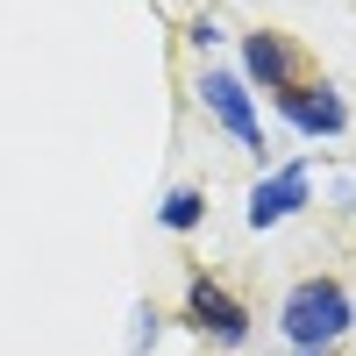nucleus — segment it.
<instances>
[{
  "mask_svg": "<svg viewBox=\"0 0 356 356\" xmlns=\"http://www.w3.org/2000/svg\"><path fill=\"white\" fill-rule=\"evenodd\" d=\"M307 200H314V171H307V164H285V171H271V178H257V186H250L243 214H250V228L264 235V228L292 221V214H300Z\"/></svg>",
  "mask_w": 356,
  "mask_h": 356,
  "instance_id": "obj_4",
  "label": "nucleus"
},
{
  "mask_svg": "<svg viewBox=\"0 0 356 356\" xmlns=\"http://www.w3.org/2000/svg\"><path fill=\"white\" fill-rule=\"evenodd\" d=\"M150 342H157V314H150V307H136V328H129V356H143Z\"/></svg>",
  "mask_w": 356,
  "mask_h": 356,
  "instance_id": "obj_8",
  "label": "nucleus"
},
{
  "mask_svg": "<svg viewBox=\"0 0 356 356\" xmlns=\"http://www.w3.org/2000/svg\"><path fill=\"white\" fill-rule=\"evenodd\" d=\"M193 43L214 50V43H221V22H214V15H193Z\"/></svg>",
  "mask_w": 356,
  "mask_h": 356,
  "instance_id": "obj_9",
  "label": "nucleus"
},
{
  "mask_svg": "<svg viewBox=\"0 0 356 356\" xmlns=\"http://www.w3.org/2000/svg\"><path fill=\"white\" fill-rule=\"evenodd\" d=\"M278 114H285L300 136H314V143H328V136L349 129V100L335 93V86H307V79L292 86V93H278Z\"/></svg>",
  "mask_w": 356,
  "mask_h": 356,
  "instance_id": "obj_5",
  "label": "nucleus"
},
{
  "mask_svg": "<svg viewBox=\"0 0 356 356\" xmlns=\"http://www.w3.org/2000/svg\"><path fill=\"white\" fill-rule=\"evenodd\" d=\"M157 221H164L171 235H193V228L207 221V193H200V186H178V193H164V207H157Z\"/></svg>",
  "mask_w": 356,
  "mask_h": 356,
  "instance_id": "obj_7",
  "label": "nucleus"
},
{
  "mask_svg": "<svg viewBox=\"0 0 356 356\" xmlns=\"http://www.w3.org/2000/svg\"><path fill=\"white\" fill-rule=\"evenodd\" d=\"M200 107L264 164V114H257V100H250V79H243V72H207V79H200Z\"/></svg>",
  "mask_w": 356,
  "mask_h": 356,
  "instance_id": "obj_2",
  "label": "nucleus"
},
{
  "mask_svg": "<svg viewBox=\"0 0 356 356\" xmlns=\"http://www.w3.org/2000/svg\"><path fill=\"white\" fill-rule=\"evenodd\" d=\"M278 328L292 349H328L356 328V300H349V285L342 278H300L285 292V307H278Z\"/></svg>",
  "mask_w": 356,
  "mask_h": 356,
  "instance_id": "obj_1",
  "label": "nucleus"
},
{
  "mask_svg": "<svg viewBox=\"0 0 356 356\" xmlns=\"http://www.w3.org/2000/svg\"><path fill=\"white\" fill-rule=\"evenodd\" d=\"M186 328L207 335V342H221V349H243L250 342V307L235 300L221 278H193L186 285Z\"/></svg>",
  "mask_w": 356,
  "mask_h": 356,
  "instance_id": "obj_3",
  "label": "nucleus"
},
{
  "mask_svg": "<svg viewBox=\"0 0 356 356\" xmlns=\"http://www.w3.org/2000/svg\"><path fill=\"white\" fill-rule=\"evenodd\" d=\"M292 356H328V349H292Z\"/></svg>",
  "mask_w": 356,
  "mask_h": 356,
  "instance_id": "obj_10",
  "label": "nucleus"
},
{
  "mask_svg": "<svg viewBox=\"0 0 356 356\" xmlns=\"http://www.w3.org/2000/svg\"><path fill=\"white\" fill-rule=\"evenodd\" d=\"M243 79L264 86L271 100L300 86V57H292V43L278 36V29H250V36H243Z\"/></svg>",
  "mask_w": 356,
  "mask_h": 356,
  "instance_id": "obj_6",
  "label": "nucleus"
}]
</instances>
